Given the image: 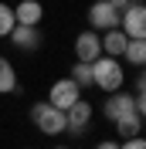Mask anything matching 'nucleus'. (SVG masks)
<instances>
[{
    "instance_id": "39448f33",
    "label": "nucleus",
    "mask_w": 146,
    "mask_h": 149,
    "mask_svg": "<svg viewBox=\"0 0 146 149\" xmlns=\"http://www.w3.org/2000/svg\"><path fill=\"white\" fill-rule=\"evenodd\" d=\"M92 115H95V109H92L85 98H78L75 105H68V109H65V132H75V136H78V132H85V129L92 125Z\"/></svg>"
},
{
    "instance_id": "f8f14e48",
    "label": "nucleus",
    "mask_w": 146,
    "mask_h": 149,
    "mask_svg": "<svg viewBox=\"0 0 146 149\" xmlns=\"http://www.w3.org/2000/svg\"><path fill=\"white\" fill-rule=\"evenodd\" d=\"M122 58H126L133 68H143V65H146V37H129Z\"/></svg>"
},
{
    "instance_id": "6ab92c4d",
    "label": "nucleus",
    "mask_w": 146,
    "mask_h": 149,
    "mask_svg": "<svg viewBox=\"0 0 146 149\" xmlns=\"http://www.w3.org/2000/svg\"><path fill=\"white\" fill-rule=\"evenodd\" d=\"M109 3H112V7H116V10H119V14H122V10H126V7H129V0H109Z\"/></svg>"
},
{
    "instance_id": "dca6fc26",
    "label": "nucleus",
    "mask_w": 146,
    "mask_h": 149,
    "mask_svg": "<svg viewBox=\"0 0 146 149\" xmlns=\"http://www.w3.org/2000/svg\"><path fill=\"white\" fill-rule=\"evenodd\" d=\"M14 24H17V20H14V7H10V3H4V0H0V37H7Z\"/></svg>"
},
{
    "instance_id": "9d476101",
    "label": "nucleus",
    "mask_w": 146,
    "mask_h": 149,
    "mask_svg": "<svg viewBox=\"0 0 146 149\" xmlns=\"http://www.w3.org/2000/svg\"><path fill=\"white\" fill-rule=\"evenodd\" d=\"M14 20L37 27V24L44 20V3H41V0H20L17 7H14Z\"/></svg>"
},
{
    "instance_id": "1a4fd4ad",
    "label": "nucleus",
    "mask_w": 146,
    "mask_h": 149,
    "mask_svg": "<svg viewBox=\"0 0 146 149\" xmlns=\"http://www.w3.org/2000/svg\"><path fill=\"white\" fill-rule=\"evenodd\" d=\"M102 54V41H99V31H82V34L75 37V58L78 61H95Z\"/></svg>"
},
{
    "instance_id": "f257e3e1",
    "label": "nucleus",
    "mask_w": 146,
    "mask_h": 149,
    "mask_svg": "<svg viewBox=\"0 0 146 149\" xmlns=\"http://www.w3.org/2000/svg\"><path fill=\"white\" fill-rule=\"evenodd\" d=\"M122 81H126V68H122L119 58L99 54L95 61H92V85H95V88L116 92V88H122Z\"/></svg>"
},
{
    "instance_id": "0eeeda50",
    "label": "nucleus",
    "mask_w": 146,
    "mask_h": 149,
    "mask_svg": "<svg viewBox=\"0 0 146 149\" xmlns=\"http://www.w3.org/2000/svg\"><path fill=\"white\" fill-rule=\"evenodd\" d=\"M88 27L92 31H109V27H119V10L112 7L109 0H95L88 7Z\"/></svg>"
},
{
    "instance_id": "4468645a",
    "label": "nucleus",
    "mask_w": 146,
    "mask_h": 149,
    "mask_svg": "<svg viewBox=\"0 0 146 149\" xmlns=\"http://www.w3.org/2000/svg\"><path fill=\"white\" fill-rule=\"evenodd\" d=\"M10 92H17V71H14V65L7 58L0 54V95H10Z\"/></svg>"
},
{
    "instance_id": "9b49d317",
    "label": "nucleus",
    "mask_w": 146,
    "mask_h": 149,
    "mask_svg": "<svg viewBox=\"0 0 146 149\" xmlns=\"http://www.w3.org/2000/svg\"><path fill=\"white\" fill-rule=\"evenodd\" d=\"M102 41V54H109V58H122V51H126V41L129 37L122 34V27H109V31H102L99 34Z\"/></svg>"
},
{
    "instance_id": "20e7f679",
    "label": "nucleus",
    "mask_w": 146,
    "mask_h": 149,
    "mask_svg": "<svg viewBox=\"0 0 146 149\" xmlns=\"http://www.w3.org/2000/svg\"><path fill=\"white\" fill-rule=\"evenodd\" d=\"M102 112H105V119L109 122H116V119H122V115H143V112L136 109V98L129 92H122V88H116V92H109V98H105V105H102Z\"/></svg>"
},
{
    "instance_id": "aec40b11",
    "label": "nucleus",
    "mask_w": 146,
    "mask_h": 149,
    "mask_svg": "<svg viewBox=\"0 0 146 149\" xmlns=\"http://www.w3.org/2000/svg\"><path fill=\"white\" fill-rule=\"evenodd\" d=\"M55 149H72V146H55Z\"/></svg>"
},
{
    "instance_id": "2eb2a0df",
    "label": "nucleus",
    "mask_w": 146,
    "mask_h": 149,
    "mask_svg": "<svg viewBox=\"0 0 146 149\" xmlns=\"http://www.w3.org/2000/svg\"><path fill=\"white\" fill-rule=\"evenodd\" d=\"M68 78H72L78 88H92V61H75Z\"/></svg>"
},
{
    "instance_id": "6e6552de",
    "label": "nucleus",
    "mask_w": 146,
    "mask_h": 149,
    "mask_svg": "<svg viewBox=\"0 0 146 149\" xmlns=\"http://www.w3.org/2000/svg\"><path fill=\"white\" fill-rule=\"evenodd\" d=\"M7 37H10V44L20 47V51H37V47H41V41H44V37H41V31L31 27V24H14Z\"/></svg>"
},
{
    "instance_id": "f03ea898",
    "label": "nucleus",
    "mask_w": 146,
    "mask_h": 149,
    "mask_svg": "<svg viewBox=\"0 0 146 149\" xmlns=\"http://www.w3.org/2000/svg\"><path fill=\"white\" fill-rule=\"evenodd\" d=\"M31 122H34V129L44 132V136H61L65 132V112L55 109L51 102H34L31 105Z\"/></svg>"
},
{
    "instance_id": "f3484780",
    "label": "nucleus",
    "mask_w": 146,
    "mask_h": 149,
    "mask_svg": "<svg viewBox=\"0 0 146 149\" xmlns=\"http://www.w3.org/2000/svg\"><path fill=\"white\" fill-rule=\"evenodd\" d=\"M119 149H146V139H143V136H133V139H122V142H119Z\"/></svg>"
},
{
    "instance_id": "7ed1b4c3",
    "label": "nucleus",
    "mask_w": 146,
    "mask_h": 149,
    "mask_svg": "<svg viewBox=\"0 0 146 149\" xmlns=\"http://www.w3.org/2000/svg\"><path fill=\"white\" fill-rule=\"evenodd\" d=\"M119 27L126 37H146V7L143 0H129V7L119 14Z\"/></svg>"
},
{
    "instance_id": "a211bd4d",
    "label": "nucleus",
    "mask_w": 146,
    "mask_h": 149,
    "mask_svg": "<svg viewBox=\"0 0 146 149\" xmlns=\"http://www.w3.org/2000/svg\"><path fill=\"white\" fill-rule=\"evenodd\" d=\"M95 149H119V142H116V139H102Z\"/></svg>"
},
{
    "instance_id": "ddd939ff",
    "label": "nucleus",
    "mask_w": 146,
    "mask_h": 149,
    "mask_svg": "<svg viewBox=\"0 0 146 149\" xmlns=\"http://www.w3.org/2000/svg\"><path fill=\"white\" fill-rule=\"evenodd\" d=\"M116 125V132H119V139H133V136H139L143 132V115H122V119H116L112 122Z\"/></svg>"
},
{
    "instance_id": "423d86ee",
    "label": "nucleus",
    "mask_w": 146,
    "mask_h": 149,
    "mask_svg": "<svg viewBox=\"0 0 146 149\" xmlns=\"http://www.w3.org/2000/svg\"><path fill=\"white\" fill-rule=\"evenodd\" d=\"M78 98H82V88H78L72 78H58V81L51 85V92H48V102L55 105V109H61V112L68 109V105H75Z\"/></svg>"
}]
</instances>
